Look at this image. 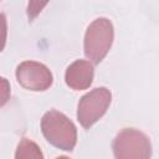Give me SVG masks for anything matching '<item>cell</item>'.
Listing matches in <instances>:
<instances>
[{
	"label": "cell",
	"mask_w": 159,
	"mask_h": 159,
	"mask_svg": "<svg viewBox=\"0 0 159 159\" xmlns=\"http://www.w3.org/2000/svg\"><path fill=\"white\" fill-rule=\"evenodd\" d=\"M41 130L46 140L53 147L71 152L77 143L75 123L63 113L51 109L41 119Z\"/></svg>",
	"instance_id": "cell-1"
},
{
	"label": "cell",
	"mask_w": 159,
	"mask_h": 159,
	"mask_svg": "<svg viewBox=\"0 0 159 159\" xmlns=\"http://www.w3.org/2000/svg\"><path fill=\"white\" fill-rule=\"evenodd\" d=\"M114 40V29L106 17H98L86 30L83 48L84 55L93 65L99 63L108 53Z\"/></svg>",
	"instance_id": "cell-2"
},
{
	"label": "cell",
	"mask_w": 159,
	"mask_h": 159,
	"mask_svg": "<svg viewBox=\"0 0 159 159\" xmlns=\"http://www.w3.org/2000/svg\"><path fill=\"white\" fill-rule=\"evenodd\" d=\"M114 159H150L152 143L140 130L134 128L122 129L112 143Z\"/></svg>",
	"instance_id": "cell-3"
},
{
	"label": "cell",
	"mask_w": 159,
	"mask_h": 159,
	"mask_svg": "<svg viewBox=\"0 0 159 159\" xmlns=\"http://www.w3.org/2000/svg\"><path fill=\"white\" fill-rule=\"evenodd\" d=\"M112 93L106 87H98L86 93L78 102L77 119L84 129H89L107 112Z\"/></svg>",
	"instance_id": "cell-4"
},
{
	"label": "cell",
	"mask_w": 159,
	"mask_h": 159,
	"mask_svg": "<svg viewBox=\"0 0 159 159\" xmlns=\"http://www.w3.org/2000/svg\"><path fill=\"white\" fill-rule=\"evenodd\" d=\"M17 82L26 89L34 92H42L52 86L53 76L51 71L40 62L24 61L15 71Z\"/></svg>",
	"instance_id": "cell-5"
},
{
	"label": "cell",
	"mask_w": 159,
	"mask_h": 159,
	"mask_svg": "<svg viewBox=\"0 0 159 159\" xmlns=\"http://www.w3.org/2000/svg\"><path fill=\"white\" fill-rule=\"evenodd\" d=\"M93 76V63L86 60H77L67 67L65 72V81L70 88L75 91H82L87 89L92 84Z\"/></svg>",
	"instance_id": "cell-6"
},
{
	"label": "cell",
	"mask_w": 159,
	"mask_h": 159,
	"mask_svg": "<svg viewBox=\"0 0 159 159\" xmlns=\"http://www.w3.org/2000/svg\"><path fill=\"white\" fill-rule=\"evenodd\" d=\"M15 159H43L40 147L29 138H22L17 144Z\"/></svg>",
	"instance_id": "cell-7"
},
{
	"label": "cell",
	"mask_w": 159,
	"mask_h": 159,
	"mask_svg": "<svg viewBox=\"0 0 159 159\" xmlns=\"http://www.w3.org/2000/svg\"><path fill=\"white\" fill-rule=\"evenodd\" d=\"M56 159H70L68 157H65V155H62V157H57Z\"/></svg>",
	"instance_id": "cell-8"
}]
</instances>
